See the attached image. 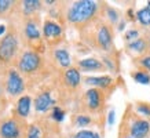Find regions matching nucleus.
Returning <instances> with one entry per match:
<instances>
[{
    "label": "nucleus",
    "instance_id": "f257e3e1",
    "mask_svg": "<svg viewBox=\"0 0 150 138\" xmlns=\"http://www.w3.org/2000/svg\"><path fill=\"white\" fill-rule=\"evenodd\" d=\"M98 11V3L92 0H79L73 1L68 10L66 18L70 23L83 25V23L91 21Z\"/></svg>",
    "mask_w": 150,
    "mask_h": 138
},
{
    "label": "nucleus",
    "instance_id": "f03ea898",
    "mask_svg": "<svg viewBox=\"0 0 150 138\" xmlns=\"http://www.w3.org/2000/svg\"><path fill=\"white\" fill-rule=\"evenodd\" d=\"M18 50V41L13 33H7L0 41V62H10Z\"/></svg>",
    "mask_w": 150,
    "mask_h": 138
},
{
    "label": "nucleus",
    "instance_id": "7ed1b4c3",
    "mask_svg": "<svg viewBox=\"0 0 150 138\" xmlns=\"http://www.w3.org/2000/svg\"><path fill=\"white\" fill-rule=\"evenodd\" d=\"M40 55L35 51H25L18 62V69L22 73H33L40 66Z\"/></svg>",
    "mask_w": 150,
    "mask_h": 138
},
{
    "label": "nucleus",
    "instance_id": "20e7f679",
    "mask_svg": "<svg viewBox=\"0 0 150 138\" xmlns=\"http://www.w3.org/2000/svg\"><path fill=\"white\" fill-rule=\"evenodd\" d=\"M23 90H25V83L21 75L15 69H10L7 80H6V91L10 95H19L23 92Z\"/></svg>",
    "mask_w": 150,
    "mask_h": 138
},
{
    "label": "nucleus",
    "instance_id": "39448f33",
    "mask_svg": "<svg viewBox=\"0 0 150 138\" xmlns=\"http://www.w3.org/2000/svg\"><path fill=\"white\" fill-rule=\"evenodd\" d=\"M95 41H96V46L99 47L100 50L103 51H109L112 50V44H113V37H112V32L108 25L102 23L98 31H96L95 35Z\"/></svg>",
    "mask_w": 150,
    "mask_h": 138
},
{
    "label": "nucleus",
    "instance_id": "423d86ee",
    "mask_svg": "<svg viewBox=\"0 0 150 138\" xmlns=\"http://www.w3.org/2000/svg\"><path fill=\"white\" fill-rule=\"evenodd\" d=\"M150 133V123L145 119H135L129 126V135L132 138H147Z\"/></svg>",
    "mask_w": 150,
    "mask_h": 138
},
{
    "label": "nucleus",
    "instance_id": "0eeeda50",
    "mask_svg": "<svg viewBox=\"0 0 150 138\" xmlns=\"http://www.w3.org/2000/svg\"><path fill=\"white\" fill-rule=\"evenodd\" d=\"M0 137L1 138H19L21 137V131L17 122L13 119L6 120L0 126Z\"/></svg>",
    "mask_w": 150,
    "mask_h": 138
},
{
    "label": "nucleus",
    "instance_id": "6e6552de",
    "mask_svg": "<svg viewBox=\"0 0 150 138\" xmlns=\"http://www.w3.org/2000/svg\"><path fill=\"white\" fill-rule=\"evenodd\" d=\"M55 100L51 97V92L43 91L35 98V109L37 112H47L51 106H54Z\"/></svg>",
    "mask_w": 150,
    "mask_h": 138
},
{
    "label": "nucleus",
    "instance_id": "1a4fd4ad",
    "mask_svg": "<svg viewBox=\"0 0 150 138\" xmlns=\"http://www.w3.org/2000/svg\"><path fill=\"white\" fill-rule=\"evenodd\" d=\"M84 83H87L88 86H92L94 88H108L112 86L113 83V78L103 75V76H87L84 79Z\"/></svg>",
    "mask_w": 150,
    "mask_h": 138
},
{
    "label": "nucleus",
    "instance_id": "9d476101",
    "mask_svg": "<svg viewBox=\"0 0 150 138\" xmlns=\"http://www.w3.org/2000/svg\"><path fill=\"white\" fill-rule=\"evenodd\" d=\"M62 26L59 25L58 22H54V21H46L44 25H43V33H44V37L48 39V40H54V39H58V37L62 36Z\"/></svg>",
    "mask_w": 150,
    "mask_h": 138
},
{
    "label": "nucleus",
    "instance_id": "9b49d317",
    "mask_svg": "<svg viewBox=\"0 0 150 138\" xmlns=\"http://www.w3.org/2000/svg\"><path fill=\"white\" fill-rule=\"evenodd\" d=\"M86 102L87 106L91 110L99 109L102 105V94L98 88H90L86 91Z\"/></svg>",
    "mask_w": 150,
    "mask_h": 138
},
{
    "label": "nucleus",
    "instance_id": "f8f14e48",
    "mask_svg": "<svg viewBox=\"0 0 150 138\" xmlns=\"http://www.w3.org/2000/svg\"><path fill=\"white\" fill-rule=\"evenodd\" d=\"M64 80L66 83V86L72 88H76L80 86L81 83V75H80V70L77 68H73L70 66L69 69L65 70V75H64Z\"/></svg>",
    "mask_w": 150,
    "mask_h": 138
},
{
    "label": "nucleus",
    "instance_id": "ddd939ff",
    "mask_svg": "<svg viewBox=\"0 0 150 138\" xmlns=\"http://www.w3.org/2000/svg\"><path fill=\"white\" fill-rule=\"evenodd\" d=\"M79 68H81L83 70H87V72H91V70L95 72V70L105 69V65L94 57H87V58H83L79 61Z\"/></svg>",
    "mask_w": 150,
    "mask_h": 138
},
{
    "label": "nucleus",
    "instance_id": "4468645a",
    "mask_svg": "<svg viewBox=\"0 0 150 138\" xmlns=\"http://www.w3.org/2000/svg\"><path fill=\"white\" fill-rule=\"evenodd\" d=\"M30 105H32V98L29 95H22L17 102V113L21 117H26L30 112Z\"/></svg>",
    "mask_w": 150,
    "mask_h": 138
},
{
    "label": "nucleus",
    "instance_id": "2eb2a0df",
    "mask_svg": "<svg viewBox=\"0 0 150 138\" xmlns=\"http://www.w3.org/2000/svg\"><path fill=\"white\" fill-rule=\"evenodd\" d=\"M54 58L57 60V62L59 64L61 68H65V69L70 68L72 58H70V54L68 53V50H65V48H58V50H55L54 51Z\"/></svg>",
    "mask_w": 150,
    "mask_h": 138
},
{
    "label": "nucleus",
    "instance_id": "dca6fc26",
    "mask_svg": "<svg viewBox=\"0 0 150 138\" xmlns=\"http://www.w3.org/2000/svg\"><path fill=\"white\" fill-rule=\"evenodd\" d=\"M135 18L143 26H150V1H147V6H145L143 9L138 10Z\"/></svg>",
    "mask_w": 150,
    "mask_h": 138
},
{
    "label": "nucleus",
    "instance_id": "f3484780",
    "mask_svg": "<svg viewBox=\"0 0 150 138\" xmlns=\"http://www.w3.org/2000/svg\"><path fill=\"white\" fill-rule=\"evenodd\" d=\"M25 35H26V37L29 40H39L40 39V31H39L36 22L29 21L26 23V26H25Z\"/></svg>",
    "mask_w": 150,
    "mask_h": 138
},
{
    "label": "nucleus",
    "instance_id": "a211bd4d",
    "mask_svg": "<svg viewBox=\"0 0 150 138\" xmlns=\"http://www.w3.org/2000/svg\"><path fill=\"white\" fill-rule=\"evenodd\" d=\"M128 50L134 51V53H138V54H141V53H145L147 50V41L145 39H137V40L131 41V43H128Z\"/></svg>",
    "mask_w": 150,
    "mask_h": 138
},
{
    "label": "nucleus",
    "instance_id": "6ab92c4d",
    "mask_svg": "<svg viewBox=\"0 0 150 138\" xmlns=\"http://www.w3.org/2000/svg\"><path fill=\"white\" fill-rule=\"evenodd\" d=\"M41 6V1L40 0H23L22 1V9H23V13L25 14H32L35 11L40 9Z\"/></svg>",
    "mask_w": 150,
    "mask_h": 138
},
{
    "label": "nucleus",
    "instance_id": "aec40b11",
    "mask_svg": "<svg viewBox=\"0 0 150 138\" xmlns=\"http://www.w3.org/2000/svg\"><path fill=\"white\" fill-rule=\"evenodd\" d=\"M132 79L139 84H150V75L143 70H138L132 73Z\"/></svg>",
    "mask_w": 150,
    "mask_h": 138
},
{
    "label": "nucleus",
    "instance_id": "412c9836",
    "mask_svg": "<svg viewBox=\"0 0 150 138\" xmlns=\"http://www.w3.org/2000/svg\"><path fill=\"white\" fill-rule=\"evenodd\" d=\"M72 138H100V135L92 130H80L76 134H73Z\"/></svg>",
    "mask_w": 150,
    "mask_h": 138
},
{
    "label": "nucleus",
    "instance_id": "4be33fe9",
    "mask_svg": "<svg viewBox=\"0 0 150 138\" xmlns=\"http://www.w3.org/2000/svg\"><path fill=\"white\" fill-rule=\"evenodd\" d=\"M91 117L87 115H77L76 116V119H74V124L77 126V127H86L88 124H91Z\"/></svg>",
    "mask_w": 150,
    "mask_h": 138
},
{
    "label": "nucleus",
    "instance_id": "5701e85b",
    "mask_svg": "<svg viewBox=\"0 0 150 138\" xmlns=\"http://www.w3.org/2000/svg\"><path fill=\"white\" fill-rule=\"evenodd\" d=\"M26 138H41V131H40V129L37 127L36 124L29 126V129H28V134H26Z\"/></svg>",
    "mask_w": 150,
    "mask_h": 138
},
{
    "label": "nucleus",
    "instance_id": "b1692460",
    "mask_svg": "<svg viewBox=\"0 0 150 138\" xmlns=\"http://www.w3.org/2000/svg\"><path fill=\"white\" fill-rule=\"evenodd\" d=\"M51 117L55 120V122H62L65 119V110L61 109L59 106H54L52 108V115Z\"/></svg>",
    "mask_w": 150,
    "mask_h": 138
},
{
    "label": "nucleus",
    "instance_id": "393cba45",
    "mask_svg": "<svg viewBox=\"0 0 150 138\" xmlns=\"http://www.w3.org/2000/svg\"><path fill=\"white\" fill-rule=\"evenodd\" d=\"M137 39H139V32H138L137 29H129V31H127L125 35H124V40L129 41V43L134 40H137Z\"/></svg>",
    "mask_w": 150,
    "mask_h": 138
},
{
    "label": "nucleus",
    "instance_id": "a878e982",
    "mask_svg": "<svg viewBox=\"0 0 150 138\" xmlns=\"http://www.w3.org/2000/svg\"><path fill=\"white\" fill-rule=\"evenodd\" d=\"M106 15H108V18H109V21L112 23H116L118 21V13L113 7H108L106 9Z\"/></svg>",
    "mask_w": 150,
    "mask_h": 138
},
{
    "label": "nucleus",
    "instance_id": "bb28decb",
    "mask_svg": "<svg viewBox=\"0 0 150 138\" xmlns=\"http://www.w3.org/2000/svg\"><path fill=\"white\" fill-rule=\"evenodd\" d=\"M102 64L106 66V68L109 69L110 72H116V64H114V61L113 60H110V58H108V57H103L102 58Z\"/></svg>",
    "mask_w": 150,
    "mask_h": 138
},
{
    "label": "nucleus",
    "instance_id": "cd10ccee",
    "mask_svg": "<svg viewBox=\"0 0 150 138\" xmlns=\"http://www.w3.org/2000/svg\"><path fill=\"white\" fill-rule=\"evenodd\" d=\"M137 110L141 113V115L150 116V105H147V104H138Z\"/></svg>",
    "mask_w": 150,
    "mask_h": 138
},
{
    "label": "nucleus",
    "instance_id": "c85d7f7f",
    "mask_svg": "<svg viewBox=\"0 0 150 138\" xmlns=\"http://www.w3.org/2000/svg\"><path fill=\"white\" fill-rule=\"evenodd\" d=\"M139 65L146 70H150V55H145L139 58Z\"/></svg>",
    "mask_w": 150,
    "mask_h": 138
},
{
    "label": "nucleus",
    "instance_id": "c756f323",
    "mask_svg": "<svg viewBox=\"0 0 150 138\" xmlns=\"http://www.w3.org/2000/svg\"><path fill=\"white\" fill-rule=\"evenodd\" d=\"M13 4L11 0H0V13H4L6 10H8Z\"/></svg>",
    "mask_w": 150,
    "mask_h": 138
},
{
    "label": "nucleus",
    "instance_id": "7c9ffc66",
    "mask_svg": "<svg viewBox=\"0 0 150 138\" xmlns=\"http://www.w3.org/2000/svg\"><path fill=\"white\" fill-rule=\"evenodd\" d=\"M108 123H109L110 126L114 123V110L113 109L109 112V116H108Z\"/></svg>",
    "mask_w": 150,
    "mask_h": 138
},
{
    "label": "nucleus",
    "instance_id": "2f4dec72",
    "mask_svg": "<svg viewBox=\"0 0 150 138\" xmlns=\"http://www.w3.org/2000/svg\"><path fill=\"white\" fill-rule=\"evenodd\" d=\"M4 33H6V26L4 25H0V36L4 35Z\"/></svg>",
    "mask_w": 150,
    "mask_h": 138
},
{
    "label": "nucleus",
    "instance_id": "473e14b6",
    "mask_svg": "<svg viewBox=\"0 0 150 138\" xmlns=\"http://www.w3.org/2000/svg\"><path fill=\"white\" fill-rule=\"evenodd\" d=\"M124 25H125V23H124V22H121V23H120V26H118V31H123V29H124Z\"/></svg>",
    "mask_w": 150,
    "mask_h": 138
},
{
    "label": "nucleus",
    "instance_id": "72a5a7b5",
    "mask_svg": "<svg viewBox=\"0 0 150 138\" xmlns=\"http://www.w3.org/2000/svg\"><path fill=\"white\" fill-rule=\"evenodd\" d=\"M54 3H55L54 0H47L46 1V4H54Z\"/></svg>",
    "mask_w": 150,
    "mask_h": 138
},
{
    "label": "nucleus",
    "instance_id": "f704fd0d",
    "mask_svg": "<svg viewBox=\"0 0 150 138\" xmlns=\"http://www.w3.org/2000/svg\"><path fill=\"white\" fill-rule=\"evenodd\" d=\"M125 138H132V137H131V135H127V137H125Z\"/></svg>",
    "mask_w": 150,
    "mask_h": 138
}]
</instances>
